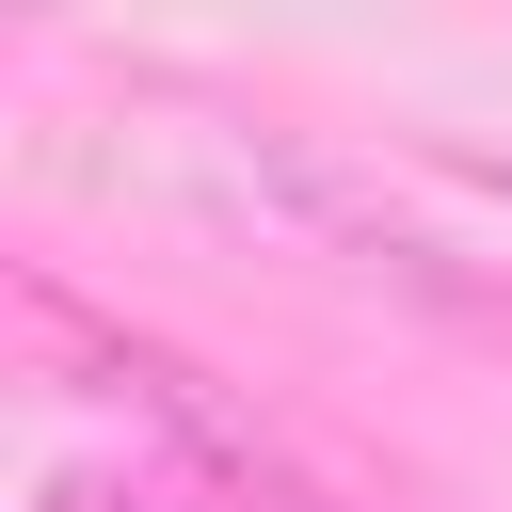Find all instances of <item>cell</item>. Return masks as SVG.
Returning a JSON list of instances; mask_svg holds the SVG:
<instances>
[{
	"mask_svg": "<svg viewBox=\"0 0 512 512\" xmlns=\"http://www.w3.org/2000/svg\"><path fill=\"white\" fill-rule=\"evenodd\" d=\"M16 512H336L272 416H240L160 336L16 288Z\"/></svg>",
	"mask_w": 512,
	"mask_h": 512,
	"instance_id": "cell-1",
	"label": "cell"
},
{
	"mask_svg": "<svg viewBox=\"0 0 512 512\" xmlns=\"http://www.w3.org/2000/svg\"><path fill=\"white\" fill-rule=\"evenodd\" d=\"M96 144V176L112 192H160V208H192V224H224V240H272V256H336V272H432V240L368 192V176H336L304 128H272V112H240V96H208V80H176V64H128V80H96V112H80Z\"/></svg>",
	"mask_w": 512,
	"mask_h": 512,
	"instance_id": "cell-2",
	"label": "cell"
},
{
	"mask_svg": "<svg viewBox=\"0 0 512 512\" xmlns=\"http://www.w3.org/2000/svg\"><path fill=\"white\" fill-rule=\"evenodd\" d=\"M480 176H496V192H512V160H480Z\"/></svg>",
	"mask_w": 512,
	"mask_h": 512,
	"instance_id": "cell-3",
	"label": "cell"
}]
</instances>
